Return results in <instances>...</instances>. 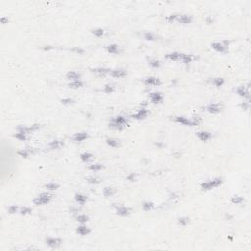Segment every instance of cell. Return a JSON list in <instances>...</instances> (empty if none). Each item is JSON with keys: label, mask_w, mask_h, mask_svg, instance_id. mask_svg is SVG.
<instances>
[{"label": "cell", "mask_w": 251, "mask_h": 251, "mask_svg": "<svg viewBox=\"0 0 251 251\" xmlns=\"http://www.w3.org/2000/svg\"><path fill=\"white\" fill-rule=\"evenodd\" d=\"M173 121L177 124H180L183 126H187V127H195L198 126L199 124H201L202 119L199 116H194L193 118H187L184 116H176L173 118Z\"/></svg>", "instance_id": "cell-1"}, {"label": "cell", "mask_w": 251, "mask_h": 251, "mask_svg": "<svg viewBox=\"0 0 251 251\" xmlns=\"http://www.w3.org/2000/svg\"><path fill=\"white\" fill-rule=\"evenodd\" d=\"M129 125V120L123 115H118L116 117H113L109 122V127L113 130L122 131Z\"/></svg>", "instance_id": "cell-2"}, {"label": "cell", "mask_w": 251, "mask_h": 251, "mask_svg": "<svg viewBox=\"0 0 251 251\" xmlns=\"http://www.w3.org/2000/svg\"><path fill=\"white\" fill-rule=\"evenodd\" d=\"M224 183V179L222 177H218V178H215L213 180H207V182H204L201 183V190L203 191H208V190H211V189H213L215 187H218L220 186H222Z\"/></svg>", "instance_id": "cell-3"}, {"label": "cell", "mask_w": 251, "mask_h": 251, "mask_svg": "<svg viewBox=\"0 0 251 251\" xmlns=\"http://www.w3.org/2000/svg\"><path fill=\"white\" fill-rule=\"evenodd\" d=\"M52 198V195L48 192H42L41 194L37 195L36 198L33 199V204L36 206H43L46 205L50 202Z\"/></svg>", "instance_id": "cell-4"}, {"label": "cell", "mask_w": 251, "mask_h": 251, "mask_svg": "<svg viewBox=\"0 0 251 251\" xmlns=\"http://www.w3.org/2000/svg\"><path fill=\"white\" fill-rule=\"evenodd\" d=\"M228 46H230V41L224 40L222 42H212L211 43V47L215 51L219 52V53H227L228 51Z\"/></svg>", "instance_id": "cell-5"}, {"label": "cell", "mask_w": 251, "mask_h": 251, "mask_svg": "<svg viewBox=\"0 0 251 251\" xmlns=\"http://www.w3.org/2000/svg\"><path fill=\"white\" fill-rule=\"evenodd\" d=\"M235 93L240 96L242 98H245L246 101H249L250 98V93H249V85H247V86L244 85H239L235 89Z\"/></svg>", "instance_id": "cell-6"}, {"label": "cell", "mask_w": 251, "mask_h": 251, "mask_svg": "<svg viewBox=\"0 0 251 251\" xmlns=\"http://www.w3.org/2000/svg\"><path fill=\"white\" fill-rule=\"evenodd\" d=\"M149 114V111L147 110V108H140L138 112L135 114H133L131 117L134 119V120H138V121H141V120H144V119H146L147 116Z\"/></svg>", "instance_id": "cell-7"}, {"label": "cell", "mask_w": 251, "mask_h": 251, "mask_svg": "<svg viewBox=\"0 0 251 251\" xmlns=\"http://www.w3.org/2000/svg\"><path fill=\"white\" fill-rule=\"evenodd\" d=\"M205 110L209 114H212V115H216V114H219L222 111V107L219 103H210L205 107Z\"/></svg>", "instance_id": "cell-8"}, {"label": "cell", "mask_w": 251, "mask_h": 251, "mask_svg": "<svg viewBox=\"0 0 251 251\" xmlns=\"http://www.w3.org/2000/svg\"><path fill=\"white\" fill-rule=\"evenodd\" d=\"M149 99L153 104H161L164 101V96L161 92H151L149 93Z\"/></svg>", "instance_id": "cell-9"}, {"label": "cell", "mask_w": 251, "mask_h": 251, "mask_svg": "<svg viewBox=\"0 0 251 251\" xmlns=\"http://www.w3.org/2000/svg\"><path fill=\"white\" fill-rule=\"evenodd\" d=\"M116 214L121 217H127L131 214V209L127 206H115Z\"/></svg>", "instance_id": "cell-10"}, {"label": "cell", "mask_w": 251, "mask_h": 251, "mask_svg": "<svg viewBox=\"0 0 251 251\" xmlns=\"http://www.w3.org/2000/svg\"><path fill=\"white\" fill-rule=\"evenodd\" d=\"M143 83L146 86H159L161 85V81H160V78H157V77H147V78H145L143 82Z\"/></svg>", "instance_id": "cell-11"}, {"label": "cell", "mask_w": 251, "mask_h": 251, "mask_svg": "<svg viewBox=\"0 0 251 251\" xmlns=\"http://www.w3.org/2000/svg\"><path fill=\"white\" fill-rule=\"evenodd\" d=\"M45 244L51 248H56L62 244V239L58 237H47L45 239Z\"/></svg>", "instance_id": "cell-12"}, {"label": "cell", "mask_w": 251, "mask_h": 251, "mask_svg": "<svg viewBox=\"0 0 251 251\" xmlns=\"http://www.w3.org/2000/svg\"><path fill=\"white\" fill-rule=\"evenodd\" d=\"M89 138V134L86 133V131H80V133H76L72 136V140L74 142H82L85 141V139Z\"/></svg>", "instance_id": "cell-13"}, {"label": "cell", "mask_w": 251, "mask_h": 251, "mask_svg": "<svg viewBox=\"0 0 251 251\" xmlns=\"http://www.w3.org/2000/svg\"><path fill=\"white\" fill-rule=\"evenodd\" d=\"M109 75L112 78H125L127 75V72L125 69H115V70H111V72H110Z\"/></svg>", "instance_id": "cell-14"}, {"label": "cell", "mask_w": 251, "mask_h": 251, "mask_svg": "<svg viewBox=\"0 0 251 251\" xmlns=\"http://www.w3.org/2000/svg\"><path fill=\"white\" fill-rule=\"evenodd\" d=\"M196 136L201 141H208V140L212 138V134L207 131H199L196 133Z\"/></svg>", "instance_id": "cell-15"}, {"label": "cell", "mask_w": 251, "mask_h": 251, "mask_svg": "<svg viewBox=\"0 0 251 251\" xmlns=\"http://www.w3.org/2000/svg\"><path fill=\"white\" fill-rule=\"evenodd\" d=\"M76 232H77L78 235H82V236L87 235H89V233L91 232L90 228H89V227L85 226V224H82L81 226H78V227L76 228Z\"/></svg>", "instance_id": "cell-16"}, {"label": "cell", "mask_w": 251, "mask_h": 251, "mask_svg": "<svg viewBox=\"0 0 251 251\" xmlns=\"http://www.w3.org/2000/svg\"><path fill=\"white\" fill-rule=\"evenodd\" d=\"M47 146L49 147L51 150H55V149H59L60 147L64 146V141L63 140H60V139H54L48 143Z\"/></svg>", "instance_id": "cell-17"}, {"label": "cell", "mask_w": 251, "mask_h": 251, "mask_svg": "<svg viewBox=\"0 0 251 251\" xmlns=\"http://www.w3.org/2000/svg\"><path fill=\"white\" fill-rule=\"evenodd\" d=\"M177 22L180 24H183V25L190 24L192 22V17L187 15V14H180Z\"/></svg>", "instance_id": "cell-18"}, {"label": "cell", "mask_w": 251, "mask_h": 251, "mask_svg": "<svg viewBox=\"0 0 251 251\" xmlns=\"http://www.w3.org/2000/svg\"><path fill=\"white\" fill-rule=\"evenodd\" d=\"M87 196L82 194V193H76L75 194V200H76L77 203L81 204V205H85L86 202H87Z\"/></svg>", "instance_id": "cell-19"}, {"label": "cell", "mask_w": 251, "mask_h": 251, "mask_svg": "<svg viewBox=\"0 0 251 251\" xmlns=\"http://www.w3.org/2000/svg\"><path fill=\"white\" fill-rule=\"evenodd\" d=\"M194 60V57L190 54H184V53H180V61H182L183 64H190L192 61Z\"/></svg>", "instance_id": "cell-20"}, {"label": "cell", "mask_w": 251, "mask_h": 251, "mask_svg": "<svg viewBox=\"0 0 251 251\" xmlns=\"http://www.w3.org/2000/svg\"><path fill=\"white\" fill-rule=\"evenodd\" d=\"M81 77H82L81 74H78V73H77V72H74V71L68 72L67 75H66V78H67V80L71 81V82L81 80Z\"/></svg>", "instance_id": "cell-21"}, {"label": "cell", "mask_w": 251, "mask_h": 251, "mask_svg": "<svg viewBox=\"0 0 251 251\" xmlns=\"http://www.w3.org/2000/svg\"><path fill=\"white\" fill-rule=\"evenodd\" d=\"M90 71L94 74H98V75H107V74H110L111 72V70L108 69V68H103V67H97V68H93V69H90Z\"/></svg>", "instance_id": "cell-22"}, {"label": "cell", "mask_w": 251, "mask_h": 251, "mask_svg": "<svg viewBox=\"0 0 251 251\" xmlns=\"http://www.w3.org/2000/svg\"><path fill=\"white\" fill-rule=\"evenodd\" d=\"M106 50L110 54H119V52H120V47H119L118 44L112 43V44H109L106 46Z\"/></svg>", "instance_id": "cell-23"}, {"label": "cell", "mask_w": 251, "mask_h": 251, "mask_svg": "<svg viewBox=\"0 0 251 251\" xmlns=\"http://www.w3.org/2000/svg\"><path fill=\"white\" fill-rule=\"evenodd\" d=\"M180 53L177 51L171 52V53L165 55V58L169 61H180Z\"/></svg>", "instance_id": "cell-24"}, {"label": "cell", "mask_w": 251, "mask_h": 251, "mask_svg": "<svg viewBox=\"0 0 251 251\" xmlns=\"http://www.w3.org/2000/svg\"><path fill=\"white\" fill-rule=\"evenodd\" d=\"M102 193H103V195H104L105 197H107V198H108V197H112L113 195L116 194V189L114 188V187H106L103 188Z\"/></svg>", "instance_id": "cell-25"}, {"label": "cell", "mask_w": 251, "mask_h": 251, "mask_svg": "<svg viewBox=\"0 0 251 251\" xmlns=\"http://www.w3.org/2000/svg\"><path fill=\"white\" fill-rule=\"evenodd\" d=\"M18 155L21 156L22 158H25V159H27V158L30 157V154H33L34 151L33 150H30V148H26V149H21L18 152Z\"/></svg>", "instance_id": "cell-26"}, {"label": "cell", "mask_w": 251, "mask_h": 251, "mask_svg": "<svg viewBox=\"0 0 251 251\" xmlns=\"http://www.w3.org/2000/svg\"><path fill=\"white\" fill-rule=\"evenodd\" d=\"M105 141H106V143H107L108 146L113 147V148L119 147V146H120V144H121L120 140H119V139H116V138H106V140H105Z\"/></svg>", "instance_id": "cell-27"}, {"label": "cell", "mask_w": 251, "mask_h": 251, "mask_svg": "<svg viewBox=\"0 0 251 251\" xmlns=\"http://www.w3.org/2000/svg\"><path fill=\"white\" fill-rule=\"evenodd\" d=\"M68 86L70 89H82V87L85 86V83H83V82H82L81 80H78V81L71 82L68 85Z\"/></svg>", "instance_id": "cell-28"}, {"label": "cell", "mask_w": 251, "mask_h": 251, "mask_svg": "<svg viewBox=\"0 0 251 251\" xmlns=\"http://www.w3.org/2000/svg\"><path fill=\"white\" fill-rule=\"evenodd\" d=\"M155 208V204L152 201H144L142 203V210L145 212H149Z\"/></svg>", "instance_id": "cell-29"}, {"label": "cell", "mask_w": 251, "mask_h": 251, "mask_svg": "<svg viewBox=\"0 0 251 251\" xmlns=\"http://www.w3.org/2000/svg\"><path fill=\"white\" fill-rule=\"evenodd\" d=\"M13 136H14L16 139L20 140V141H25V140H27V138H28V134L21 131H17V133Z\"/></svg>", "instance_id": "cell-30"}, {"label": "cell", "mask_w": 251, "mask_h": 251, "mask_svg": "<svg viewBox=\"0 0 251 251\" xmlns=\"http://www.w3.org/2000/svg\"><path fill=\"white\" fill-rule=\"evenodd\" d=\"M80 158H81V160L82 162L87 163V162H89L92 158H93V154L90 153V152H83L80 155Z\"/></svg>", "instance_id": "cell-31"}, {"label": "cell", "mask_w": 251, "mask_h": 251, "mask_svg": "<svg viewBox=\"0 0 251 251\" xmlns=\"http://www.w3.org/2000/svg\"><path fill=\"white\" fill-rule=\"evenodd\" d=\"M143 38L147 41H155L157 39L156 34H154L151 32H145L143 33Z\"/></svg>", "instance_id": "cell-32"}, {"label": "cell", "mask_w": 251, "mask_h": 251, "mask_svg": "<svg viewBox=\"0 0 251 251\" xmlns=\"http://www.w3.org/2000/svg\"><path fill=\"white\" fill-rule=\"evenodd\" d=\"M90 32L96 37H102L104 36V33H105V30L102 28H96V29L91 30Z\"/></svg>", "instance_id": "cell-33"}, {"label": "cell", "mask_w": 251, "mask_h": 251, "mask_svg": "<svg viewBox=\"0 0 251 251\" xmlns=\"http://www.w3.org/2000/svg\"><path fill=\"white\" fill-rule=\"evenodd\" d=\"M148 64L153 69H158L161 67V62L158 59H154V58L148 59Z\"/></svg>", "instance_id": "cell-34"}, {"label": "cell", "mask_w": 251, "mask_h": 251, "mask_svg": "<svg viewBox=\"0 0 251 251\" xmlns=\"http://www.w3.org/2000/svg\"><path fill=\"white\" fill-rule=\"evenodd\" d=\"M76 221L78 222L80 224H86L89 221V217L85 214H81V215H78L76 217Z\"/></svg>", "instance_id": "cell-35"}, {"label": "cell", "mask_w": 251, "mask_h": 251, "mask_svg": "<svg viewBox=\"0 0 251 251\" xmlns=\"http://www.w3.org/2000/svg\"><path fill=\"white\" fill-rule=\"evenodd\" d=\"M225 83V80L223 78H214L212 80V85L216 87H222Z\"/></svg>", "instance_id": "cell-36"}, {"label": "cell", "mask_w": 251, "mask_h": 251, "mask_svg": "<svg viewBox=\"0 0 251 251\" xmlns=\"http://www.w3.org/2000/svg\"><path fill=\"white\" fill-rule=\"evenodd\" d=\"M104 168V166L100 163H94V164H91L89 166V169L91 172H99Z\"/></svg>", "instance_id": "cell-37"}, {"label": "cell", "mask_w": 251, "mask_h": 251, "mask_svg": "<svg viewBox=\"0 0 251 251\" xmlns=\"http://www.w3.org/2000/svg\"><path fill=\"white\" fill-rule=\"evenodd\" d=\"M189 223V218L186 217V216H183V217L178 218V225L180 227H187Z\"/></svg>", "instance_id": "cell-38"}, {"label": "cell", "mask_w": 251, "mask_h": 251, "mask_svg": "<svg viewBox=\"0 0 251 251\" xmlns=\"http://www.w3.org/2000/svg\"><path fill=\"white\" fill-rule=\"evenodd\" d=\"M231 202L232 204H241L244 202V198L240 195H233L231 198Z\"/></svg>", "instance_id": "cell-39"}, {"label": "cell", "mask_w": 251, "mask_h": 251, "mask_svg": "<svg viewBox=\"0 0 251 251\" xmlns=\"http://www.w3.org/2000/svg\"><path fill=\"white\" fill-rule=\"evenodd\" d=\"M103 91L107 94H111L115 91V85H114L113 83H107V85H104Z\"/></svg>", "instance_id": "cell-40"}, {"label": "cell", "mask_w": 251, "mask_h": 251, "mask_svg": "<svg viewBox=\"0 0 251 251\" xmlns=\"http://www.w3.org/2000/svg\"><path fill=\"white\" fill-rule=\"evenodd\" d=\"M45 188L47 189V190H50V191H55L57 190V189L59 188V184L58 183H53V182H51V183H47L45 184Z\"/></svg>", "instance_id": "cell-41"}, {"label": "cell", "mask_w": 251, "mask_h": 251, "mask_svg": "<svg viewBox=\"0 0 251 251\" xmlns=\"http://www.w3.org/2000/svg\"><path fill=\"white\" fill-rule=\"evenodd\" d=\"M179 15L180 14H177V13H174V14H170L169 16H167L165 20L166 22H168V23L172 24V23H175V22H177L178 18H179Z\"/></svg>", "instance_id": "cell-42"}, {"label": "cell", "mask_w": 251, "mask_h": 251, "mask_svg": "<svg viewBox=\"0 0 251 251\" xmlns=\"http://www.w3.org/2000/svg\"><path fill=\"white\" fill-rule=\"evenodd\" d=\"M32 208L29 206H22L20 207V211H19V213L21 215H23V216H26V215H30V213H32Z\"/></svg>", "instance_id": "cell-43"}, {"label": "cell", "mask_w": 251, "mask_h": 251, "mask_svg": "<svg viewBox=\"0 0 251 251\" xmlns=\"http://www.w3.org/2000/svg\"><path fill=\"white\" fill-rule=\"evenodd\" d=\"M86 182L89 184H98L101 183V179L97 177H89L86 179Z\"/></svg>", "instance_id": "cell-44"}, {"label": "cell", "mask_w": 251, "mask_h": 251, "mask_svg": "<svg viewBox=\"0 0 251 251\" xmlns=\"http://www.w3.org/2000/svg\"><path fill=\"white\" fill-rule=\"evenodd\" d=\"M8 213L9 214H16L20 211V207L17 205H10L8 207Z\"/></svg>", "instance_id": "cell-45"}, {"label": "cell", "mask_w": 251, "mask_h": 251, "mask_svg": "<svg viewBox=\"0 0 251 251\" xmlns=\"http://www.w3.org/2000/svg\"><path fill=\"white\" fill-rule=\"evenodd\" d=\"M60 101H61V103H62L63 105H67V106H68V105H72V104L75 103V100L73 98H71V97L62 98Z\"/></svg>", "instance_id": "cell-46"}, {"label": "cell", "mask_w": 251, "mask_h": 251, "mask_svg": "<svg viewBox=\"0 0 251 251\" xmlns=\"http://www.w3.org/2000/svg\"><path fill=\"white\" fill-rule=\"evenodd\" d=\"M127 180H129V182H136V180H138V175L135 173H131L127 176Z\"/></svg>", "instance_id": "cell-47"}, {"label": "cell", "mask_w": 251, "mask_h": 251, "mask_svg": "<svg viewBox=\"0 0 251 251\" xmlns=\"http://www.w3.org/2000/svg\"><path fill=\"white\" fill-rule=\"evenodd\" d=\"M72 51L75 52V53L78 54V55L85 54V49H82V47H74V48H72Z\"/></svg>", "instance_id": "cell-48"}, {"label": "cell", "mask_w": 251, "mask_h": 251, "mask_svg": "<svg viewBox=\"0 0 251 251\" xmlns=\"http://www.w3.org/2000/svg\"><path fill=\"white\" fill-rule=\"evenodd\" d=\"M240 107L243 111H248L249 110V101H244L240 103Z\"/></svg>", "instance_id": "cell-49"}, {"label": "cell", "mask_w": 251, "mask_h": 251, "mask_svg": "<svg viewBox=\"0 0 251 251\" xmlns=\"http://www.w3.org/2000/svg\"><path fill=\"white\" fill-rule=\"evenodd\" d=\"M178 198H180V194H178V193H176V192H173V193H171L170 194V199H178Z\"/></svg>", "instance_id": "cell-50"}, {"label": "cell", "mask_w": 251, "mask_h": 251, "mask_svg": "<svg viewBox=\"0 0 251 251\" xmlns=\"http://www.w3.org/2000/svg\"><path fill=\"white\" fill-rule=\"evenodd\" d=\"M8 18H6V17H1V18H0V22H1V24H3V25H5V24H8Z\"/></svg>", "instance_id": "cell-51"}, {"label": "cell", "mask_w": 251, "mask_h": 251, "mask_svg": "<svg viewBox=\"0 0 251 251\" xmlns=\"http://www.w3.org/2000/svg\"><path fill=\"white\" fill-rule=\"evenodd\" d=\"M206 22H207V24H212V22H213V20L210 18V17H208V18L206 19Z\"/></svg>", "instance_id": "cell-52"}, {"label": "cell", "mask_w": 251, "mask_h": 251, "mask_svg": "<svg viewBox=\"0 0 251 251\" xmlns=\"http://www.w3.org/2000/svg\"><path fill=\"white\" fill-rule=\"evenodd\" d=\"M71 212H72V213H77V212H78V209H77V208H74V207H72V208H71Z\"/></svg>", "instance_id": "cell-53"}]
</instances>
